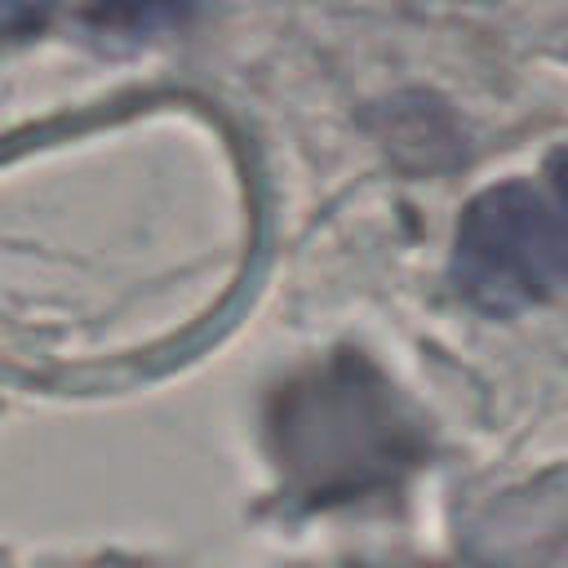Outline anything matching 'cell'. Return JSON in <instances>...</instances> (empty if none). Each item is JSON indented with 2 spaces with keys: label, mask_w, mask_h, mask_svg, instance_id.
Listing matches in <instances>:
<instances>
[{
  "label": "cell",
  "mask_w": 568,
  "mask_h": 568,
  "mask_svg": "<svg viewBox=\"0 0 568 568\" xmlns=\"http://www.w3.org/2000/svg\"><path fill=\"white\" fill-rule=\"evenodd\" d=\"M550 178H555V186H559V195H564V209H568V151H555Z\"/></svg>",
  "instance_id": "cell-3"
},
{
  "label": "cell",
  "mask_w": 568,
  "mask_h": 568,
  "mask_svg": "<svg viewBox=\"0 0 568 568\" xmlns=\"http://www.w3.org/2000/svg\"><path fill=\"white\" fill-rule=\"evenodd\" d=\"M453 284L488 315H515L568 293V213L532 182L479 191L457 222Z\"/></svg>",
  "instance_id": "cell-1"
},
{
  "label": "cell",
  "mask_w": 568,
  "mask_h": 568,
  "mask_svg": "<svg viewBox=\"0 0 568 568\" xmlns=\"http://www.w3.org/2000/svg\"><path fill=\"white\" fill-rule=\"evenodd\" d=\"M191 0H98L93 18L106 27H129V31H151L155 22H169L186 9Z\"/></svg>",
  "instance_id": "cell-2"
}]
</instances>
